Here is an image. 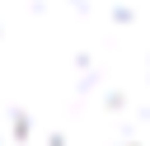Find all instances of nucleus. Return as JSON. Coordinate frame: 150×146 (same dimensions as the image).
Listing matches in <instances>:
<instances>
[{"mask_svg":"<svg viewBox=\"0 0 150 146\" xmlns=\"http://www.w3.org/2000/svg\"><path fill=\"white\" fill-rule=\"evenodd\" d=\"M0 146H150V0H0Z\"/></svg>","mask_w":150,"mask_h":146,"instance_id":"obj_1","label":"nucleus"}]
</instances>
